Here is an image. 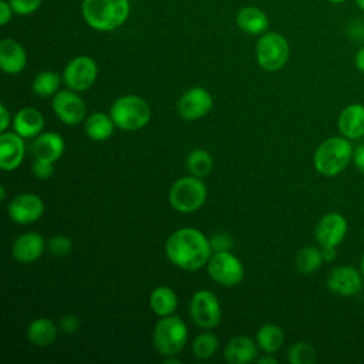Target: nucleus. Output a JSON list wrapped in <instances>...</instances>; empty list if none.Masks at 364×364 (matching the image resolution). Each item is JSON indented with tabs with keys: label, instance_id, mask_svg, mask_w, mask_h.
I'll return each instance as SVG.
<instances>
[{
	"label": "nucleus",
	"instance_id": "e433bc0d",
	"mask_svg": "<svg viewBox=\"0 0 364 364\" xmlns=\"http://www.w3.org/2000/svg\"><path fill=\"white\" fill-rule=\"evenodd\" d=\"M78 326H80V321H78V318H77L74 314H65V316L61 318V321H60L61 330H63L64 333H67V334L75 333L77 328H78Z\"/></svg>",
	"mask_w": 364,
	"mask_h": 364
},
{
	"label": "nucleus",
	"instance_id": "ddd939ff",
	"mask_svg": "<svg viewBox=\"0 0 364 364\" xmlns=\"http://www.w3.org/2000/svg\"><path fill=\"white\" fill-rule=\"evenodd\" d=\"M53 109L67 125H77L85 118V104L74 91H58L53 98Z\"/></svg>",
	"mask_w": 364,
	"mask_h": 364
},
{
	"label": "nucleus",
	"instance_id": "bb28decb",
	"mask_svg": "<svg viewBox=\"0 0 364 364\" xmlns=\"http://www.w3.org/2000/svg\"><path fill=\"white\" fill-rule=\"evenodd\" d=\"M284 341L283 330L276 324H264L256 334L257 346L267 354L276 353Z\"/></svg>",
	"mask_w": 364,
	"mask_h": 364
},
{
	"label": "nucleus",
	"instance_id": "c756f323",
	"mask_svg": "<svg viewBox=\"0 0 364 364\" xmlns=\"http://www.w3.org/2000/svg\"><path fill=\"white\" fill-rule=\"evenodd\" d=\"M60 85V77L53 71H41L33 81V91L40 97H50L55 94Z\"/></svg>",
	"mask_w": 364,
	"mask_h": 364
},
{
	"label": "nucleus",
	"instance_id": "c03bdc74",
	"mask_svg": "<svg viewBox=\"0 0 364 364\" xmlns=\"http://www.w3.org/2000/svg\"><path fill=\"white\" fill-rule=\"evenodd\" d=\"M164 363H166V364H176V363H179V360L173 358V355H168V357H165Z\"/></svg>",
	"mask_w": 364,
	"mask_h": 364
},
{
	"label": "nucleus",
	"instance_id": "473e14b6",
	"mask_svg": "<svg viewBox=\"0 0 364 364\" xmlns=\"http://www.w3.org/2000/svg\"><path fill=\"white\" fill-rule=\"evenodd\" d=\"M71 249H73V243H71V239L68 236L57 235V236H53L48 240V250L53 255L65 256V255H68L71 252Z\"/></svg>",
	"mask_w": 364,
	"mask_h": 364
},
{
	"label": "nucleus",
	"instance_id": "37998d69",
	"mask_svg": "<svg viewBox=\"0 0 364 364\" xmlns=\"http://www.w3.org/2000/svg\"><path fill=\"white\" fill-rule=\"evenodd\" d=\"M256 361L259 364H276L277 363V360L273 355H263V357L256 358Z\"/></svg>",
	"mask_w": 364,
	"mask_h": 364
},
{
	"label": "nucleus",
	"instance_id": "a19ab883",
	"mask_svg": "<svg viewBox=\"0 0 364 364\" xmlns=\"http://www.w3.org/2000/svg\"><path fill=\"white\" fill-rule=\"evenodd\" d=\"M0 115H1V124H0V131L4 132L6 128L9 127V122H10V115H9V111L7 108L4 107V104L0 105Z\"/></svg>",
	"mask_w": 364,
	"mask_h": 364
},
{
	"label": "nucleus",
	"instance_id": "4be33fe9",
	"mask_svg": "<svg viewBox=\"0 0 364 364\" xmlns=\"http://www.w3.org/2000/svg\"><path fill=\"white\" fill-rule=\"evenodd\" d=\"M13 125L16 132L23 138H33L41 132L44 127V117L38 109L26 107L16 114Z\"/></svg>",
	"mask_w": 364,
	"mask_h": 364
},
{
	"label": "nucleus",
	"instance_id": "9b49d317",
	"mask_svg": "<svg viewBox=\"0 0 364 364\" xmlns=\"http://www.w3.org/2000/svg\"><path fill=\"white\" fill-rule=\"evenodd\" d=\"M212 95L202 87H193L188 90L176 102L179 115L189 121L205 117L212 109Z\"/></svg>",
	"mask_w": 364,
	"mask_h": 364
},
{
	"label": "nucleus",
	"instance_id": "aec40b11",
	"mask_svg": "<svg viewBox=\"0 0 364 364\" xmlns=\"http://www.w3.org/2000/svg\"><path fill=\"white\" fill-rule=\"evenodd\" d=\"M64 152V139L55 132H44L37 135L33 144V155L36 159L55 162Z\"/></svg>",
	"mask_w": 364,
	"mask_h": 364
},
{
	"label": "nucleus",
	"instance_id": "79ce46f5",
	"mask_svg": "<svg viewBox=\"0 0 364 364\" xmlns=\"http://www.w3.org/2000/svg\"><path fill=\"white\" fill-rule=\"evenodd\" d=\"M354 64H355V67H357L358 71L364 73V47H361V48L355 53Z\"/></svg>",
	"mask_w": 364,
	"mask_h": 364
},
{
	"label": "nucleus",
	"instance_id": "cd10ccee",
	"mask_svg": "<svg viewBox=\"0 0 364 364\" xmlns=\"http://www.w3.org/2000/svg\"><path fill=\"white\" fill-rule=\"evenodd\" d=\"M186 168L196 178L208 176L213 168V159L205 149H195L186 158Z\"/></svg>",
	"mask_w": 364,
	"mask_h": 364
},
{
	"label": "nucleus",
	"instance_id": "72a5a7b5",
	"mask_svg": "<svg viewBox=\"0 0 364 364\" xmlns=\"http://www.w3.org/2000/svg\"><path fill=\"white\" fill-rule=\"evenodd\" d=\"M11 9L17 14H30L38 9L41 4V0H9Z\"/></svg>",
	"mask_w": 364,
	"mask_h": 364
},
{
	"label": "nucleus",
	"instance_id": "39448f33",
	"mask_svg": "<svg viewBox=\"0 0 364 364\" xmlns=\"http://www.w3.org/2000/svg\"><path fill=\"white\" fill-rule=\"evenodd\" d=\"M188 340L186 324L175 316L162 317L154 328V346L159 355H176Z\"/></svg>",
	"mask_w": 364,
	"mask_h": 364
},
{
	"label": "nucleus",
	"instance_id": "2eb2a0df",
	"mask_svg": "<svg viewBox=\"0 0 364 364\" xmlns=\"http://www.w3.org/2000/svg\"><path fill=\"white\" fill-rule=\"evenodd\" d=\"M327 286L334 294L351 297L361 291L363 277L360 272L351 266H338L328 274Z\"/></svg>",
	"mask_w": 364,
	"mask_h": 364
},
{
	"label": "nucleus",
	"instance_id": "a878e982",
	"mask_svg": "<svg viewBox=\"0 0 364 364\" xmlns=\"http://www.w3.org/2000/svg\"><path fill=\"white\" fill-rule=\"evenodd\" d=\"M27 337L36 346H50L57 337V327L50 318L41 317L30 323L27 328Z\"/></svg>",
	"mask_w": 364,
	"mask_h": 364
},
{
	"label": "nucleus",
	"instance_id": "393cba45",
	"mask_svg": "<svg viewBox=\"0 0 364 364\" xmlns=\"http://www.w3.org/2000/svg\"><path fill=\"white\" fill-rule=\"evenodd\" d=\"M114 127L115 124L111 115H107L102 112H94L87 118L84 124V131L94 141H105L112 135Z\"/></svg>",
	"mask_w": 364,
	"mask_h": 364
},
{
	"label": "nucleus",
	"instance_id": "4c0bfd02",
	"mask_svg": "<svg viewBox=\"0 0 364 364\" xmlns=\"http://www.w3.org/2000/svg\"><path fill=\"white\" fill-rule=\"evenodd\" d=\"M353 162L355 165V168L364 173V144L358 145L354 151H353Z\"/></svg>",
	"mask_w": 364,
	"mask_h": 364
},
{
	"label": "nucleus",
	"instance_id": "6e6552de",
	"mask_svg": "<svg viewBox=\"0 0 364 364\" xmlns=\"http://www.w3.org/2000/svg\"><path fill=\"white\" fill-rule=\"evenodd\" d=\"M209 276L219 284L232 287L242 282L245 270L240 260L229 250L215 252L208 262Z\"/></svg>",
	"mask_w": 364,
	"mask_h": 364
},
{
	"label": "nucleus",
	"instance_id": "49530a36",
	"mask_svg": "<svg viewBox=\"0 0 364 364\" xmlns=\"http://www.w3.org/2000/svg\"><path fill=\"white\" fill-rule=\"evenodd\" d=\"M0 191H1L0 199H1V200H4V198H6V191H4V186H1V188H0Z\"/></svg>",
	"mask_w": 364,
	"mask_h": 364
},
{
	"label": "nucleus",
	"instance_id": "1a4fd4ad",
	"mask_svg": "<svg viewBox=\"0 0 364 364\" xmlns=\"http://www.w3.org/2000/svg\"><path fill=\"white\" fill-rule=\"evenodd\" d=\"M189 313L195 324L202 328H212L218 326L222 317L219 300L209 290H199L192 296Z\"/></svg>",
	"mask_w": 364,
	"mask_h": 364
},
{
	"label": "nucleus",
	"instance_id": "2f4dec72",
	"mask_svg": "<svg viewBox=\"0 0 364 364\" xmlns=\"http://www.w3.org/2000/svg\"><path fill=\"white\" fill-rule=\"evenodd\" d=\"M287 360L291 364H313L316 361V350L310 344L299 341L290 347Z\"/></svg>",
	"mask_w": 364,
	"mask_h": 364
},
{
	"label": "nucleus",
	"instance_id": "412c9836",
	"mask_svg": "<svg viewBox=\"0 0 364 364\" xmlns=\"http://www.w3.org/2000/svg\"><path fill=\"white\" fill-rule=\"evenodd\" d=\"M225 358L232 364H246L257 358V344L247 336L233 337L226 348Z\"/></svg>",
	"mask_w": 364,
	"mask_h": 364
},
{
	"label": "nucleus",
	"instance_id": "7c9ffc66",
	"mask_svg": "<svg viewBox=\"0 0 364 364\" xmlns=\"http://www.w3.org/2000/svg\"><path fill=\"white\" fill-rule=\"evenodd\" d=\"M192 350L196 358H210L218 350V337L212 333H202L193 340Z\"/></svg>",
	"mask_w": 364,
	"mask_h": 364
},
{
	"label": "nucleus",
	"instance_id": "dca6fc26",
	"mask_svg": "<svg viewBox=\"0 0 364 364\" xmlns=\"http://www.w3.org/2000/svg\"><path fill=\"white\" fill-rule=\"evenodd\" d=\"M24 158L23 136L17 132H1L0 135V168L4 171L16 169Z\"/></svg>",
	"mask_w": 364,
	"mask_h": 364
},
{
	"label": "nucleus",
	"instance_id": "c9c22d12",
	"mask_svg": "<svg viewBox=\"0 0 364 364\" xmlns=\"http://www.w3.org/2000/svg\"><path fill=\"white\" fill-rule=\"evenodd\" d=\"M33 173L38 179H48L53 175V162L36 159V162L33 164Z\"/></svg>",
	"mask_w": 364,
	"mask_h": 364
},
{
	"label": "nucleus",
	"instance_id": "de8ad7c7",
	"mask_svg": "<svg viewBox=\"0 0 364 364\" xmlns=\"http://www.w3.org/2000/svg\"><path fill=\"white\" fill-rule=\"evenodd\" d=\"M361 274L364 276V256H363V259H361Z\"/></svg>",
	"mask_w": 364,
	"mask_h": 364
},
{
	"label": "nucleus",
	"instance_id": "c85d7f7f",
	"mask_svg": "<svg viewBox=\"0 0 364 364\" xmlns=\"http://www.w3.org/2000/svg\"><path fill=\"white\" fill-rule=\"evenodd\" d=\"M323 256L320 249L313 247V246H306L299 250L296 256V267L300 273L303 274H310L316 272L321 263H323Z\"/></svg>",
	"mask_w": 364,
	"mask_h": 364
},
{
	"label": "nucleus",
	"instance_id": "f3484780",
	"mask_svg": "<svg viewBox=\"0 0 364 364\" xmlns=\"http://www.w3.org/2000/svg\"><path fill=\"white\" fill-rule=\"evenodd\" d=\"M46 243L40 233L27 232L20 235L13 243V256L21 263H31L37 260L44 252Z\"/></svg>",
	"mask_w": 364,
	"mask_h": 364
},
{
	"label": "nucleus",
	"instance_id": "f704fd0d",
	"mask_svg": "<svg viewBox=\"0 0 364 364\" xmlns=\"http://www.w3.org/2000/svg\"><path fill=\"white\" fill-rule=\"evenodd\" d=\"M209 243H210L212 252H225V250H229L232 247L233 240L226 233H218V235H213L209 239Z\"/></svg>",
	"mask_w": 364,
	"mask_h": 364
},
{
	"label": "nucleus",
	"instance_id": "a211bd4d",
	"mask_svg": "<svg viewBox=\"0 0 364 364\" xmlns=\"http://www.w3.org/2000/svg\"><path fill=\"white\" fill-rule=\"evenodd\" d=\"M27 55L23 46L13 38L0 41V67L7 74H18L24 70Z\"/></svg>",
	"mask_w": 364,
	"mask_h": 364
},
{
	"label": "nucleus",
	"instance_id": "09e8293b",
	"mask_svg": "<svg viewBox=\"0 0 364 364\" xmlns=\"http://www.w3.org/2000/svg\"><path fill=\"white\" fill-rule=\"evenodd\" d=\"M327 1H330V3H344L347 0H327Z\"/></svg>",
	"mask_w": 364,
	"mask_h": 364
},
{
	"label": "nucleus",
	"instance_id": "9d476101",
	"mask_svg": "<svg viewBox=\"0 0 364 364\" xmlns=\"http://www.w3.org/2000/svg\"><path fill=\"white\" fill-rule=\"evenodd\" d=\"M98 74L95 61L88 55H80L71 60L63 73L64 82L73 91H85L88 90Z\"/></svg>",
	"mask_w": 364,
	"mask_h": 364
},
{
	"label": "nucleus",
	"instance_id": "5701e85b",
	"mask_svg": "<svg viewBox=\"0 0 364 364\" xmlns=\"http://www.w3.org/2000/svg\"><path fill=\"white\" fill-rule=\"evenodd\" d=\"M236 23L247 34H260L269 27V20L264 11L255 6H246L239 10Z\"/></svg>",
	"mask_w": 364,
	"mask_h": 364
},
{
	"label": "nucleus",
	"instance_id": "0eeeda50",
	"mask_svg": "<svg viewBox=\"0 0 364 364\" xmlns=\"http://www.w3.org/2000/svg\"><path fill=\"white\" fill-rule=\"evenodd\" d=\"M287 40L279 33L263 34L256 46V58L262 68L266 71L280 70L289 58Z\"/></svg>",
	"mask_w": 364,
	"mask_h": 364
},
{
	"label": "nucleus",
	"instance_id": "a18cd8bd",
	"mask_svg": "<svg viewBox=\"0 0 364 364\" xmlns=\"http://www.w3.org/2000/svg\"><path fill=\"white\" fill-rule=\"evenodd\" d=\"M354 1H355L357 7H358L360 10H363V11H364V0H354Z\"/></svg>",
	"mask_w": 364,
	"mask_h": 364
},
{
	"label": "nucleus",
	"instance_id": "ea45409f",
	"mask_svg": "<svg viewBox=\"0 0 364 364\" xmlns=\"http://www.w3.org/2000/svg\"><path fill=\"white\" fill-rule=\"evenodd\" d=\"M320 252H321V256H323L324 262H333L337 256L336 247H331V246H321Z\"/></svg>",
	"mask_w": 364,
	"mask_h": 364
},
{
	"label": "nucleus",
	"instance_id": "f03ea898",
	"mask_svg": "<svg viewBox=\"0 0 364 364\" xmlns=\"http://www.w3.org/2000/svg\"><path fill=\"white\" fill-rule=\"evenodd\" d=\"M81 11L90 27L111 31L127 20L129 3L128 0H82Z\"/></svg>",
	"mask_w": 364,
	"mask_h": 364
},
{
	"label": "nucleus",
	"instance_id": "f257e3e1",
	"mask_svg": "<svg viewBox=\"0 0 364 364\" xmlns=\"http://www.w3.org/2000/svg\"><path fill=\"white\" fill-rule=\"evenodd\" d=\"M165 253L175 266L188 272H195L209 262L212 249L209 239L205 237L200 230L182 228L168 237Z\"/></svg>",
	"mask_w": 364,
	"mask_h": 364
},
{
	"label": "nucleus",
	"instance_id": "b1692460",
	"mask_svg": "<svg viewBox=\"0 0 364 364\" xmlns=\"http://www.w3.org/2000/svg\"><path fill=\"white\" fill-rule=\"evenodd\" d=\"M149 306L156 316H171L178 306V297L171 287L159 286L149 296Z\"/></svg>",
	"mask_w": 364,
	"mask_h": 364
},
{
	"label": "nucleus",
	"instance_id": "20e7f679",
	"mask_svg": "<svg viewBox=\"0 0 364 364\" xmlns=\"http://www.w3.org/2000/svg\"><path fill=\"white\" fill-rule=\"evenodd\" d=\"M109 115L115 127L125 131H136L149 122L151 108L141 97L124 95L111 105Z\"/></svg>",
	"mask_w": 364,
	"mask_h": 364
},
{
	"label": "nucleus",
	"instance_id": "423d86ee",
	"mask_svg": "<svg viewBox=\"0 0 364 364\" xmlns=\"http://www.w3.org/2000/svg\"><path fill=\"white\" fill-rule=\"evenodd\" d=\"M208 189L200 178L193 175L179 178L169 189V202L178 212L189 213L198 210L206 200Z\"/></svg>",
	"mask_w": 364,
	"mask_h": 364
},
{
	"label": "nucleus",
	"instance_id": "7ed1b4c3",
	"mask_svg": "<svg viewBox=\"0 0 364 364\" xmlns=\"http://www.w3.org/2000/svg\"><path fill=\"white\" fill-rule=\"evenodd\" d=\"M353 146L346 136H330L324 139L314 152V168L324 176L341 173L353 161Z\"/></svg>",
	"mask_w": 364,
	"mask_h": 364
},
{
	"label": "nucleus",
	"instance_id": "6ab92c4d",
	"mask_svg": "<svg viewBox=\"0 0 364 364\" xmlns=\"http://www.w3.org/2000/svg\"><path fill=\"white\" fill-rule=\"evenodd\" d=\"M338 129L348 139L364 136V105L358 102L347 105L338 117Z\"/></svg>",
	"mask_w": 364,
	"mask_h": 364
},
{
	"label": "nucleus",
	"instance_id": "f8f14e48",
	"mask_svg": "<svg viewBox=\"0 0 364 364\" xmlns=\"http://www.w3.org/2000/svg\"><path fill=\"white\" fill-rule=\"evenodd\" d=\"M347 233V220L338 212H328L316 225L314 236L320 246L337 247Z\"/></svg>",
	"mask_w": 364,
	"mask_h": 364
},
{
	"label": "nucleus",
	"instance_id": "58836bf2",
	"mask_svg": "<svg viewBox=\"0 0 364 364\" xmlns=\"http://www.w3.org/2000/svg\"><path fill=\"white\" fill-rule=\"evenodd\" d=\"M11 6L9 1H0V24L4 26L11 20Z\"/></svg>",
	"mask_w": 364,
	"mask_h": 364
},
{
	"label": "nucleus",
	"instance_id": "4468645a",
	"mask_svg": "<svg viewBox=\"0 0 364 364\" xmlns=\"http://www.w3.org/2000/svg\"><path fill=\"white\" fill-rule=\"evenodd\" d=\"M9 216L21 225L38 220L44 212V202L34 193H20L11 199L7 206Z\"/></svg>",
	"mask_w": 364,
	"mask_h": 364
}]
</instances>
